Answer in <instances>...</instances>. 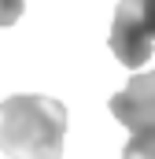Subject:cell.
Wrapping results in <instances>:
<instances>
[{
	"label": "cell",
	"instance_id": "1",
	"mask_svg": "<svg viewBox=\"0 0 155 159\" xmlns=\"http://www.w3.org/2000/svg\"><path fill=\"white\" fill-rule=\"evenodd\" d=\"M67 107L52 96L19 93L0 100V152L11 159H63Z\"/></svg>",
	"mask_w": 155,
	"mask_h": 159
},
{
	"label": "cell",
	"instance_id": "2",
	"mask_svg": "<svg viewBox=\"0 0 155 159\" xmlns=\"http://www.w3.org/2000/svg\"><path fill=\"white\" fill-rule=\"evenodd\" d=\"M111 52L122 67L137 70L155 52V0H122L111 22Z\"/></svg>",
	"mask_w": 155,
	"mask_h": 159
},
{
	"label": "cell",
	"instance_id": "3",
	"mask_svg": "<svg viewBox=\"0 0 155 159\" xmlns=\"http://www.w3.org/2000/svg\"><path fill=\"white\" fill-rule=\"evenodd\" d=\"M107 107L129 133H155V70L129 78V85L107 100Z\"/></svg>",
	"mask_w": 155,
	"mask_h": 159
},
{
	"label": "cell",
	"instance_id": "4",
	"mask_svg": "<svg viewBox=\"0 0 155 159\" xmlns=\"http://www.w3.org/2000/svg\"><path fill=\"white\" fill-rule=\"evenodd\" d=\"M122 159H155V133H133Z\"/></svg>",
	"mask_w": 155,
	"mask_h": 159
},
{
	"label": "cell",
	"instance_id": "5",
	"mask_svg": "<svg viewBox=\"0 0 155 159\" xmlns=\"http://www.w3.org/2000/svg\"><path fill=\"white\" fill-rule=\"evenodd\" d=\"M22 15V0H0V26H15Z\"/></svg>",
	"mask_w": 155,
	"mask_h": 159
}]
</instances>
